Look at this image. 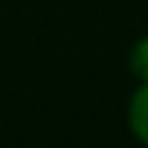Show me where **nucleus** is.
Masks as SVG:
<instances>
[{
    "label": "nucleus",
    "mask_w": 148,
    "mask_h": 148,
    "mask_svg": "<svg viewBox=\"0 0 148 148\" xmlns=\"http://www.w3.org/2000/svg\"><path fill=\"white\" fill-rule=\"evenodd\" d=\"M128 131L136 136V142L148 145V82H139L128 99Z\"/></svg>",
    "instance_id": "1"
},
{
    "label": "nucleus",
    "mask_w": 148,
    "mask_h": 148,
    "mask_svg": "<svg viewBox=\"0 0 148 148\" xmlns=\"http://www.w3.org/2000/svg\"><path fill=\"white\" fill-rule=\"evenodd\" d=\"M128 70H131V76L139 79V82H148V35L139 38L131 52H128Z\"/></svg>",
    "instance_id": "2"
}]
</instances>
